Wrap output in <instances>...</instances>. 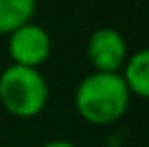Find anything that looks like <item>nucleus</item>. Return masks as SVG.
Masks as SVG:
<instances>
[{
  "label": "nucleus",
  "mask_w": 149,
  "mask_h": 147,
  "mask_svg": "<svg viewBox=\"0 0 149 147\" xmlns=\"http://www.w3.org/2000/svg\"><path fill=\"white\" fill-rule=\"evenodd\" d=\"M132 95L121 74L91 72L74 93L76 110L91 125H112L125 117Z\"/></svg>",
  "instance_id": "obj_1"
},
{
  "label": "nucleus",
  "mask_w": 149,
  "mask_h": 147,
  "mask_svg": "<svg viewBox=\"0 0 149 147\" xmlns=\"http://www.w3.org/2000/svg\"><path fill=\"white\" fill-rule=\"evenodd\" d=\"M50 102V84L41 69L9 65L0 72V106L17 119L39 117Z\"/></svg>",
  "instance_id": "obj_2"
},
{
  "label": "nucleus",
  "mask_w": 149,
  "mask_h": 147,
  "mask_svg": "<svg viewBox=\"0 0 149 147\" xmlns=\"http://www.w3.org/2000/svg\"><path fill=\"white\" fill-rule=\"evenodd\" d=\"M7 37H9L7 50H9L11 65L39 69L52 54V37L39 24L28 22L24 26L15 28Z\"/></svg>",
  "instance_id": "obj_3"
},
{
  "label": "nucleus",
  "mask_w": 149,
  "mask_h": 147,
  "mask_svg": "<svg viewBox=\"0 0 149 147\" xmlns=\"http://www.w3.org/2000/svg\"><path fill=\"white\" fill-rule=\"evenodd\" d=\"M127 56V41L125 37L112 26L95 28L86 43V59H89L93 72L106 74H121Z\"/></svg>",
  "instance_id": "obj_4"
},
{
  "label": "nucleus",
  "mask_w": 149,
  "mask_h": 147,
  "mask_svg": "<svg viewBox=\"0 0 149 147\" xmlns=\"http://www.w3.org/2000/svg\"><path fill=\"white\" fill-rule=\"evenodd\" d=\"M130 95L149 100V48H141L127 56L121 69Z\"/></svg>",
  "instance_id": "obj_5"
},
{
  "label": "nucleus",
  "mask_w": 149,
  "mask_h": 147,
  "mask_svg": "<svg viewBox=\"0 0 149 147\" xmlns=\"http://www.w3.org/2000/svg\"><path fill=\"white\" fill-rule=\"evenodd\" d=\"M37 0H0V35H11L15 28L33 22Z\"/></svg>",
  "instance_id": "obj_6"
},
{
  "label": "nucleus",
  "mask_w": 149,
  "mask_h": 147,
  "mask_svg": "<svg viewBox=\"0 0 149 147\" xmlns=\"http://www.w3.org/2000/svg\"><path fill=\"white\" fill-rule=\"evenodd\" d=\"M41 147H78V145H76V143H71V141L56 139V141H48V143H43Z\"/></svg>",
  "instance_id": "obj_7"
}]
</instances>
